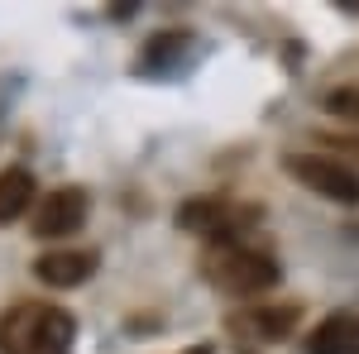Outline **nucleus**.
Instances as JSON below:
<instances>
[{"instance_id": "f03ea898", "label": "nucleus", "mask_w": 359, "mask_h": 354, "mask_svg": "<svg viewBox=\"0 0 359 354\" xmlns=\"http://www.w3.org/2000/svg\"><path fill=\"white\" fill-rule=\"evenodd\" d=\"M201 273H206L211 287H221V292H230V297H259V292L278 287V278H283L269 254L245 249V245L211 249V254L201 259Z\"/></svg>"}, {"instance_id": "9d476101", "label": "nucleus", "mask_w": 359, "mask_h": 354, "mask_svg": "<svg viewBox=\"0 0 359 354\" xmlns=\"http://www.w3.org/2000/svg\"><path fill=\"white\" fill-rule=\"evenodd\" d=\"M321 106L335 120H359V86H335V91L321 96Z\"/></svg>"}, {"instance_id": "20e7f679", "label": "nucleus", "mask_w": 359, "mask_h": 354, "mask_svg": "<svg viewBox=\"0 0 359 354\" xmlns=\"http://www.w3.org/2000/svg\"><path fill=\"white\" fill-rule=\"evenodd\" d=\"M287 177H297L302 187H311L326 201H340V206H359V172L340 158H326V154H297L287 158Z\"/></svg>"}, {"instance_id": "39448f33", "label": "nucleus", "mask_w": 359, "mask_h": 354, "mask_svg": "<svg viewBox=\"0 0 359 354\" xmlns=\"http://www.w3.org/2000/svg\"><path fill=\"white\" fill-rule=\"evenodd\" d=\"M86 225V191L82 187H57L39 201L34 211V235L39 240H67Z\"/></svg>"}, {"instance_id": "0eeeda50", "label": "nucleus", "mask_w": 359, "mask_h": 354, "mask_svg": "<svg viewBox=\"0 0 359 354\" xmlns=\"http://www.w3.org/2000/svg\"><path fill=\"white\" fill-rule=\"evenodd\" d=\"M297 316H302L297 306H249L230 326L240 330V335H249V340H283V335L297 330Z\"/></svg>"}, {"instance_id": "6e6552de", "label": "nucleus", "mask_w": 359, "mask_h": 354, "mask_svg": "<svg viewBox=\"0 0 359 354\" xmlns=\"http://www.w3.org/2000/svg\"><path fill=\"white\" fill-rule=\"evenodd\" d=\"M306 354H359V316H326L306 335Z\"/></svg>"}, {"instance_id": "1a4fd4ad", "label": "nucleus", "mask_w": 359, "mask_h": 354, "mask_svg": "<svg viewBox=\"0 0 359 354\" xmlns=\"http://www.w3.org/2000/svg\"><path fill=\"white\" fill-rule=\"evenodd\" d=\"M29 201H34V177L25 168H5L0 172V225L20 220L29 211Z\"/></svg>"}, {"instance_id": "f257e3e1", "label": "nucleus", "mask_w": 359, "mask_h": 354, "mask_svg": "<svg viewBox=\"0 0 359 354\" xmlns=\"http://www.w3.org/2000/svg\"><path fill=\"white\" fill-rule=\"evenodd\" d=\"M77 321L48 301H20L0 316V354H72Z\"/></svg>"}, {"instance_id": "423d86ee", "label": "nucleus", "mask_w": 359, "mask_h": 354, "mask_svg": "<svg viewBox=\"0 0 359 354\" xmlns=\"http://www.w3.org/2000/svg\"><path fill=\"white\" fill-rule=\"evenodd\" d=\"M96 249H53V254H43L39 264H34V278L43 282V287H82L86 278L96 273Z\"/></svg>"}, {"instance_id": "7ed1b4c3", "label": "nucleus", "mask_w": 359, "mask_h": 354, "mask_svg": "<svg viewBox=\"0 0 359 354\" xmlns=\"http://www.w3.org/2000/svg\"><path fill=\"white\" fill-rule=\"evenodd\" d=\"M177 230H192V235H206V240H221V245H235V235L245 230L254 211L235 206L230 196H192L177 206Z\"/></svg>"}, {"instance_id": "9b49d317", "label": "nucleus", "mask_w": 359, "mask_h": 354, "mask_svg": "<svg viewBox=\"0 0 359 354\" xmlns=\"http://www.w3.org/2000/svg\"><path fill=\"white\" fill-rule=\"evenodd\" d=\"M182 354H211V345H192V350H182Z\"/></svg>"}]
</instances>
